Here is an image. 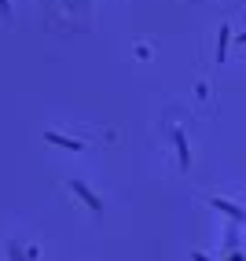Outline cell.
Masks as SVG:
<instances>
[{"mask_svg":"<svg viewBox=\"0 0 246 261\" xmlns=\"http://www.w3.org/2000/svg\"><path fill=\"white\" fill-rule=\"evenodd\" d=\"M66 188L74 191V195H77L85 206H89V210H92L96 217H103V199H99V195H96V191H92L89 184H85V180H66Z\"/></svg>","mask_w":246,"mask_h":261,"instance_id":"6da1fadb","label":"cell"},{"mask_svg":"<svg viewBox=\"0 0 246 261\" xmlns=\"http://www.w3.org/2000/svg\"><path fill=\"white\" fill-rule=\"evenodd\" d=\"M41 136H44L48 144L63 147V151H74V154H81V151H85V144H81V140H74V136H63V133H56V129H44Z\"/></svg>","mask_w":246,"mask_h":261,"instance_id":"7a4b0ae2","label":"cell"},{"mask_svg":"<svg viewBox=\"0 0 246 261\" xmlns=\"http://www.w3.org/2000/svg\"><path fill=\"white\" fill-rule=\"evenodd\" d=\"M173 144H177V154H180V169H187V166H191V151H187L184 129H173Z\"/></svg>","mask_w":246,"mask_h":261,"instance_id":"3957f363","label":"cell"},{"mask_svg":"<svg viewBox=\"0 0 246 261\" xmlns=\"http://www.w3.org/2000/svg\"><path fill=\"white\" fill-rule=\"evenodd\" d=\"M209 206H213V210H224L228 217H235V221H246V210L235 206V202H228V199H209Z\"/></svg>","mask_w":246,"mask_h":261,"instance_id":"277c9868","label":"cell"},{"mask_svg":"<svg viewBox=\"0 0 246 261\" xmlns=\"http://www.w3.org/2000/svg\"><path fill=\"white\" fill-rule=\"evenodd\" d=\"M228 44H232V26H221V33H217V63L228 59Z\"/></svg>","mask_w":246,"mask_h":261,"instance_id":"5b68a950","label":"cell"},{"mask_svg":"<svg viewBox=\"0 0 246 261\" xmlns=\"http://www.w3.org/2000/svg\"><path fill=\"white\" fill-rule=\"evenodd\" d=\"M0 15H4V19H11V0H0Z\"/></svg>","mask_w":246,"mask_h":261,"instance_id":"8992f818","label":"cell"},{"mask_svg":"<svg viewBox=\"0 0 246 261\" xmlns=\"http://www.w3.org/2000/svg\"><path fill=\"white\" fill-rule=\"evenodd\" d=\"M239 44H246V33H239Z\"/></svg>","mask_w":246,"mask_h":261,"instance_id":"52a82bcc","label":"cell"},{"mask_svg":"<svg viewBox=\"0 0 246 261\" xmlns=\"http://www.w3.org/2000/svg\"><path fill=\"white\" fill-rule=\"evenodd\" d=\"M228 261H242V254H235V257H228Z\"/></svg>","mask_w":246,"mask_h":261,"instance_id":"ba28073f","label":"cell"}]
</instances>
